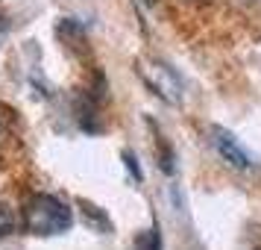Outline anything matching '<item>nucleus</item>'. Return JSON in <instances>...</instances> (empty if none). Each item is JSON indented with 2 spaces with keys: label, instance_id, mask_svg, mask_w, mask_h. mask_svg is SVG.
<instances>
[{
  "label": "nucleus",
  "instance_id": "obj_1",
  "mask_svg": "<svg viewBox=\"0 0 261 250\" xmlns=\"http://www.w3.org/2000/svg\"><path fill=\"white\" fill-rule=\"evenodd\" d=\"M21 215H24V230L36 238L65 236L73 224V212L53 194H30Z\"/></svg>",
  "mask_w": 261,
  "mask_h": 250
},
{
  "label": "nucleus",
  "instance_id": "obj_2",
  "mask_svg": "<svg viewBox=\"0 0 261 250\" xmlns=\"http://www.w3.org/2000/svg\"><path fill=\"white\" fill-rule=\"evenodd\" d=\"M138 77L165 103H170V106L182 103V80L176 77V71L170 65H165L159 59H138Z\"/></svg>",
  "mask_w": 261,
  "mask_h": 250
},
{
  "label": "nucleus",
  "instance_id": "obj_3",
  "mask_svg": "<svg viewBox=\"0 0 261 250\" xmlns=\"http://www.w3.org/2000/svg\"><path fill=\"white\" fill-rule=\"evenodd\" d=\"M212 144L217 147V153L223 156L226 165L238 168V171H249V168H252V156L247 153V147L238 142L229 130H223V127H214V130H212Z\"/></svg>",
  "mask_w": 261,
  "mask_h": 250
},
{
  "label": "nucleus",
  "instance_id": "obj_4",
  "mask_svg": "<svg viewBox=\"0 0 261 250\" xmlns=\"http://www.w3.org/2000/svg\"><path fill=\"white\" fill-rule=\"evenodd\" d=\"M135 250H162L159 233H155V230H150L147 236H138V241H135Z\"/></svg>",
  "mask_w": 261,
  "mask_h": 250
},
{
  "label": "nucleus",
  "instance_id": "obj_5",
  "mask_svg": "<svg viewBox=\"0 0 261 250\" xmlns=\"http://www.w3.org/2000/svg\"><path fill=\"white\" fill-rule=\"evenodd\" d=\"M12 233V212L6 203H0V238H6Z\"/></svg>",
  "mask_w": 261,
  "mask_h": 250
},
{
  "label": "nucleus",
  "instance_id": "obj_6",
  "mask_svg": "<svg viewBox=\"0 0 261 250\" xmlns=\"http://www.w3.org/2000/svg\"><path fill=\"white\" fill-rule=\"evenodd\" d=\"M123 162H126V168H129V174L135 179H141V171H138V162H135V153H129V150H126V153H123Z\"/></svg>",
  "mask_w": 261,
  "mask_h": 250
},
{
  "label": "nucleus",
  "instance_id": "obj_7",
  "mask_svg": "<svg viewBox=\"0 0 261 250\" xmlns=\"http://www.w3.org/2000/svg\"><path fill=\"white\" fill-rule=\"evenodd\" d=\"M0 144H3V124H0Z\"/></svg>",
  "mask_w": 261,
  "mask_h": 250
},
{
  "label": "nucleus",
  "instance_id": "obj_8",
  "mask_svg": "<svg viewBox=\"0 0 261 250\" xmlns=\"http://www.w3.org/2000/svg\"><path fill=\"white\" fill-rule=\"evenodd\" d=\"M188 3H205V0H188Z\"/></svg>",
  "mask_w": 261,
  "mask_h": 250
}]
</instances>
